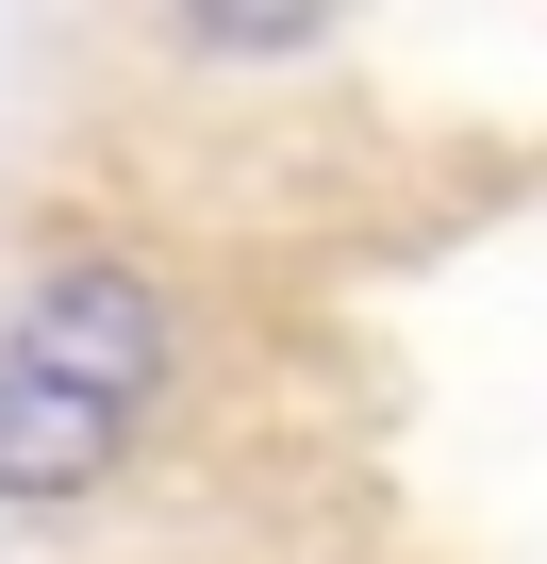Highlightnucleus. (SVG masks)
I'll return each mask as SVG.
<instances>
[{
	"mask_svg": "<svg viewBox=\"0 0 547 564\" xmlns=\"http://www.w3.org/2000/svg\"><path fill=\"white\" fill-rule=\"evenodd\" d=\"M150 399H166V300L133 265H51L0 333V498L18 514L100 498L133 465Z\"/></svg>",
	"mask_w": 547,
	"mask_h": 564,
	"instance_id": "f257e3e1",
	"label": "nucleus"
}]
</instances>
